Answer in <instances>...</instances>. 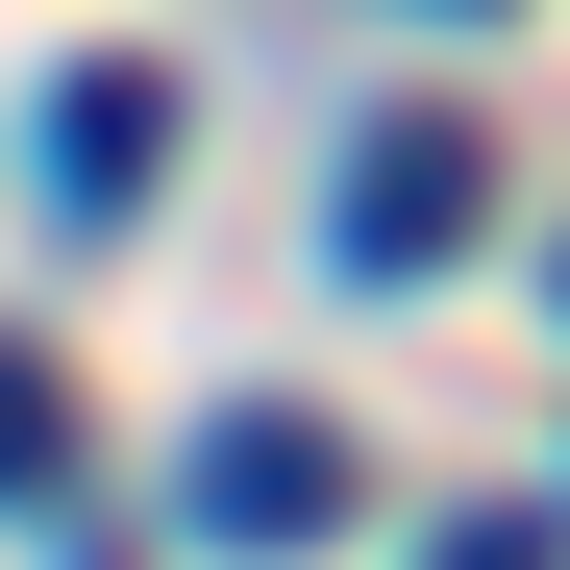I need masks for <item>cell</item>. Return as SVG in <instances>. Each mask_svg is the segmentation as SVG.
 Here are the masks:
<instances>
[{"label":"cell","mask_w":570,"mask_h":570,"mask_svg":"<svg viewBox=\"0 0 570 570\" xmlns=\"http://www.w3.org/2000/svg\"><path fill=\"white\" fill-rule=\"evenodd\" d=\"M174 521L248 546V570H273V546H323V521H347V422H323V397H224L199 446H174Z\"/></svg>","instance_id":"cell-1"},{"label":"cell","mask_w":570,"mask_h":570,"mask_svg":"<svg viewBox=\"0 0 570 570\" xmlns=\"http://www.w3.org/2000/svg\"><path fill=\"white\" fill-rule=\"evenodd\" d=\"M471 224H497V149H471L446 100H397V125L323 174V248H347V273H446Z\"/></svg>","instance_id":"cell-2"},{"label":"cell","mask_w":570,"mask_h":570,"mask_svg":"<svg viewBox=\"0 0 570 570\" xmlns=\"http://www.w3.org/2000/svg\"><path fill=\"white\" fill-rule=\"evenodd\" d=\"M149 149H174V75H125V50H100V75H50V199H75V224H125V199H149Z\"/></svg>","instance_id":"cell-3"},{"label":"cell","mask_w":570,"mask_h":570,"mask_svg":"<svg viewBox=\"0 0 570 570\" xmlns=\"http://www.w3.org/2000/svg\"><path fill=\"white\" fill-rule=\"evenodd\" d=\"M50 471H75V397H50L26 347H0V497H50Z\"/></svg>","instance_id":"cell-4"},{"label":"cell","mask_w":570,"mask_h":570,"mask_svg":"<svg viewBox=\"0 0 570 570\" xmlns=\"http://www.w3.org/2000/svg\"><path fill=\"white\" fill-rule=\"evenodd\" d=\"M446 26H497V0H446Z\"/></svg>","instance_id":"cell-5"},{"label":"cell","mask_w":570,"mask_h":570,"mask_svg":"<svg viewBox=\"0 0 570 570\" xmlns=\"http://www.w3.org/2000/svg\"><path fill=\"white\" fill-rule=\"evenodd\" d=\"M546 273H570V248H546Z\"/></svg>","instance_id":"cell-6"}]
</instances>
